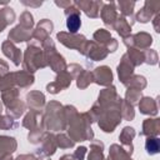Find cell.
Here are the masks:
<instances>
[{"label":"cell","mask_w":160,"mask_h":160,"mask_svg":"<svg viewBox=\"0 0 160 160\" xmlns=\"http://www.w3.org/2000/svg\"><path fill=\"white\" fill-rule=\"evenodd\" d=\"M65 10H70V12H65L66 16H68V21H66V26L69 29L70 32H76L78 29L80 28L81 25V21H80V12H79V9L74 8L72 5H70L69 8H66Z\"/></svg>","instance_id":"cell-1"},{"label":"cell","mask_w":160,"mask_h":160,"mask_svg":"<svg viewBox=\"0 0 160 160\" xmlns=\"http://www.w3.org/2000/svg\"><path fill=\"white\" fill-rule=\"evenodd\" d=\"M92 80L100 85H109L111 84V80H112V75H111V71L108 66H101V68H98L94 74H92Z\"/></svg>","instance_id":"cell-2"},{"label":"cell","mask_w":160,"mask_h":160,"mask_svg":"<svg viewBox=\"0 0 160 160\" xmlns=\"http://www.w3.org/2000/svg\"><path fill=\"white\" fill-rule=\"evenodd\" d=\"M58 39L66 46L69 48H76L75 42H78V45H80V48L82 49L81 44L85 42V38L84 36H74V35H69V34H65V32H59L58 34Z\"/></svg>","instance_id":"cell-3"},{"label":"cell","mask_w":160,"mask_h":160,"mask_svg":"<svg viewBox=\"0 0 160 160\" xmlns=\"http://www.w3.org/2000/svg\"><path fill=\"white\" fill-rule=\"evenodd\" d=\"M102 2H95V1H76L75 5H79L88 16L96 18L99 15V6Z\"/></svg>","instance_id":"cell-4"},{"label":"cell","mask_w":160,"mask_h":160,"mask_svg":"<svg viewBox=\"0 0 160 160\" xmlns=\"http://www.w3.org/2000/svg\"><path fill=\"white\" fill-rule=\"evenodd\" d=\"M51 29H52V24L49 20L44 19L41 22H39V25H38L35 32L32 34V36L39 39V40H41V41H44V40L48 39V34L51 32Z\"/></svg>","instance_id":"cell-5"},{"label":"cell","mask_w":160,"mask_h":160,"mask_svg":"<svg viewBox=\"0 0 160 160\" xmlns=\"http://www.w3.org/2000/svg\"><path fill=\"white\" fill-rule=\"evenodd\" d=\"M101 18L106 25H114L116 21V9L114 8V4H108L104 6L101 11Z\"/></svg>","instance_id":"cell-6"},{"label":"cell","mask_w":160,"mask_h":160,"mask_svg":"<svg viewBox=\"0 0 160 160\" xmlns=\"http://www.w3.org/2000/svg\"><path fill=\"white\" fill-rule=\"evenodd\" d=\"M30 36H31V35H30V32H29V29H25V28H22L21 25L14 28V29L11 30V32L9 34V39H11L12 41H16V42H19V41H25V40H28Z\"/></svg>","instance_id":"cell-7"},{"label":"cell","mask_w":160,"mask_h":160,"mask_svg":"<svg viewBox=\"0 0 160 160\" xmlns=\"http://www.w3.org/2000/svg\"><path fill=\"white\" fill-rule=\"evenodd\" d=\"M2 50H4V54H5L6 56H9V58L12 59V61H14L15 65H19V64H20V56H21V52H20V50L16 49L11 42H9V41L4 42V45H2Z\"/></svg>","instance_id":"cell-8"},{"label":"cell","mask_w":160,"mask_h":160,"mask_svg":"<svg viewBox=\"0 0 160 160\" xmlns=\"http://www.w3.org/2000/svg\"><path fill=\"white\" fill-rule=\"evenodd\" d=\"M28 102H29V106L40 108L44 104V95L40 92H31L28 95Z\"/></svg>","instance_id":"cell-9"},{"label":"cell","mask_w":160,"mask_h":160,"mask_svg":"<svg viewBox=\"0 0 160 160\" xmlns=\"http://www.w3.org/2000/svg\"><path fill=\"white\" fill-rule=\"evenodd\" d=\"M114 26H115V29L118 30V32H119L120 35H122V36H126V35L130 32V25H129V24L126 22V20L122 19V18L118 19V20L115 21Z\"/></svg>","instance_id":"cell-10"},{"label":"cell","mask_w":160,"mask_h":160,"mask_svg":"<svg viewBox=\"0 0 160 160\" xmlns=\"http://www.w3.org/2000/svg\"><path fill=\"white\" fill-rule=\"evenodd\" d=\"M135 132H134V129L132 128H125L120 135V140L124 142V144H130L131 142V139L134 138Z\"/></svg>","instance_id":"cell-11"},{"label":"cell","mask_w":160,"mask_h":160,"mask_svg":"<svg viewBox=\"0 0 160 160\" xmlns=\"http://www.w3.org/2000/svg\"><path fill=\"white\" fill-rule=\"evenodd\" d=\"M34 21H32V15L28 11H25L22 15H21V20H20V25L25 29H31Z\"/></svg>","instance_id":"cell-12"},{"label":"cell","mask_w":160,"mask_h":160,"mask_svg":"<svg viewBox=\"0 0 160 160\" xmlns=\"http://www.w3.org/2000/svg\"><path fill=\"white\" fill-rule=\"evenodd\" d=\"M94 39L98 41H101V42H109L110 41V34L104 29H99L94 34Z\"/></svg>","instance_id":"cell-13"},{"label":"cell","mask_w":160,"mask_h":160,"mask_svg":"<svg viewBox=\"0 0 160 160\" xmlns=\"http://www.w3.org/2000/svg\"><path fill=\"white\" fill-rule=\"evenodd\" d=\"M146 150L149 154H155L159 151V140L158 139H148L146 141Z\"/></svg>","instance_id":"cell-14"},{"label":"cell","mask_w":160,"mask_h":160,"mask_svg":"<svg viewBox=\"0 0 160 160\" xmlns=\"http://www.w3.org/2000/svg\"><path fill=\"white\" fill-rule=\"evenodd\" d=\"M101 151H102V148H98V149L92 148V150L89 154V160H104Z\"/></svg>","instance_id":"cell-15"},{"label":"cell","mask_w":160,"mask_h":160,"mask_svg":"<svg viewBox=\"0 0 160 160\" xmlns=\"http://www.w3.org/2000/svg\"><path fill=\"white\" fill-rule=\"evenodd\" d=\"M59 139H61V142H58V145H60L61 148H71L72 146V141L68 140V138L65 135H58Z\"/></svg>","instance_id":"cell-16"},{"label":"cell","mask_w":160,"mask_h":160,"mask_svg":"<svg viewBox=\"0 0 160 160\" xmlns=\"http://www.w3.org/2000/svg\"><path fill=\"white\" fill-rule=\"evenodd\" d=\"M11 126H12V124H11V119L9 120V116L1 118V120H0V128L8 129V128H11Z\"/></svg>","instance_id":"cell-17"},{"label":"cell","mask_w":160,"mask_h":160,"mask_svg":"<svg viewBox=\"0 0 160 160\" xmlns=\"http://www.w3.org/2000/svg\"><path fill=\"white\" fill-rule=\"evenodd\" d=\"M85 151H86V149L85 148H79L78 150H76V152H75V158L78 159V160H82V158H84V154H85Z\"/></svg>","instance_id":"cell-18"},{"label":"cell","mask_w":160,"mask_h":160,"mask_svg":"<svg viewBox=\"0 0 160 160\" xmlns=\"http://www.w3.org/2000/svg\"><path fill=\"white\" fill-rule=\"evenodd\" d=\"M0 112H1V104H0Z\"/></svg>","instance_id":"cell-19"}]
</instances>
